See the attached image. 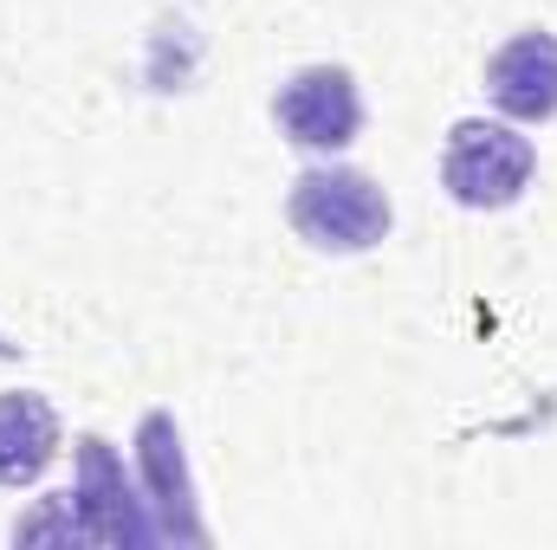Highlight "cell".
I'll use <instances>...</instances> for the list:
<instances>
[{
  "mask_svg": "<svg viewBox=\"0 0 557 550\" xmlns=\"http://www.w3.org/2000/svg\"><path fill=\"white\" fill-rule=\"evenodd\" d=\"M285 221L305 247L318 253H370L376 240H389V195L376 175L350 168V162H318L292 182L285 195Z\"/></svg>",
  "mask_w": 557,
  "mask_h": 550,
  "instance_id": "cell-1",
  "label": "cell"
},
{
  "mask_svg": "<svg viewBox=\"0 0 557 550\" xmlns=\"http://www.w3.org/2000/svg\"><path fill=\"white\" fill-rule=\"evenodd\" d=\"M0 357H20V343H7V337H0Z\"/></svg>",
  "mask_w": 557,
  "mask_h": 550,
  "instance_id": "cell-8",
  "label": "cell"
},
{
  "mask_svg": "<svg viewBox=\"0 0 557 550\" xmlns=\"http://www.w3.org/2000/svg\"><path fill=\"white\" fill-rule=\"evenodd\" d=\"M539 175V149L519 124H493V117H460L447 142H441V188L473 208V214H493V208H512Z\"/></svg>",
  "mask_w": 557,
  "mask_h": 550,
  "instance_id": "cell-2",
  "label": "cell"
},
{
  "mask_svg": "<svg viewBox=\"0 0 557 550\" xmlns=\"http://www.w3.org/2000/svg\"><path fill=\"white\" fill-rule=\"evenodd\" d=\"M486 98L512 124H545V117H557V33H545V26L512 33L486 59Z\"/></svg>",
  "mask_w": 557,
  "mask_h": 550,
  "instance_id": "cell-6",
  "label": "cell"
},
{
  "mask_svg": "<svg viewBox=\"0 0 557 550\" xmlns=\"http://www.w3.org/2000/svg\"><path fill=\"white\" fill-rule=\"evenodd\" d=\"M65 499H72V518H78L85 545H124V550L162 545L156 518H149V499L124 479V460L104 434H78V486Z\"/></svg>",
  "mask_w": 557,
  "mask_h": 550,
  "instance_id": "cell-3",
  "label": "cell"
},
{
  "mask_svg": "<svg viewBox=\"0 0 557 550\" xmlns=\"http://www.w3.org/2000/svg\"><path fill=\"white\" fill-rule=\"evenodd\" d=\"M273 124L278 137L292 149H305V155H337L363 130V91L344 65H305L278 85Z\"/></svg>",
  "mask_w": 557,
  "mask_h": 550,
  "instance_id": "cell-4",
  "label": "cell"
},
{
  "mask_svg": "<svg viewBox=\"0 0 557 550\" xmlns=\"http://www.w3.org/2000/svg\"><path fill=\"white\" fill-rule=\"evenodd\" d=\"M137 479L156 518L162 545H208V518L195 505V479H188V453H182V427L175 414L149 409L137 421Z\"/></svg>",
  "mask_w": 557,
  "mask_h": 550,
  "instance_id": "cell-5",
  "label": "cell"
},
{
  "mask_svg": "<svg viewBox=\"0 0 557 550\" xmlns=\"http://www.w3.org/2000/svg\"><path fill=\"white\" fill-rule=\"evenodd\" d=\"M59 409L39 389L0 396V486H33L59 460Z\"/></svg>",
  "mask_w": 557,
  "mask_h": 550,
  "instance_id": "cell-7",
  "label": "cell"
}]
</instances>
